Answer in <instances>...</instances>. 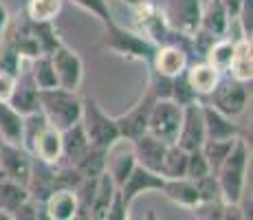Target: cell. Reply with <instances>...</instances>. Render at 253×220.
Returning <instances> with one entry per match:
<instances>
[{
  "label": "cell",
  "instance_id": "cell-1",
  "mask_svg": "<svg viewBox=\"0 0 253 220\" xmlns=\"http://www.w3.org/2000/svg\"><path fill=\"white\" fill-rule=\"evenodd\" d=\"M249 159H251L249 143L238 136L233 148H231V152L227 154V159L222 161V165L216 172L222 200H225L227 205H240L242 203L245 185H247V170H249Z\"/></svg>",
  "mask_w": 253,
  "mask_h": 220
},
{
  "label": "cell",
  "instance_id": "cell-2",
  "mask_svg": "<svg viewBox=\"0 0 253 220\" xmlns=\"http://www.w3.org/2000/svg\"><path fill=\"white\" fill-rule=\"evenodd\" d=\"M40 112L53 128L62 132L80 121L82 97L77 95V90H66L60 86L40 90Z\"/></svg>",
  "mask_w": 253,
  "mask_h": 220
},
{
  "label": "cell",
  "instance_id": "cell-3",
  "mask_svg": "<svg viewBox=\"0 0 253 220\" xmlns=\"http://www.w3.org/2000/svg\"><path fill=\"white\" fill-rule=\"evenodd\" d=\"M101 46L113 51L115 55L126 57V60H139L150 64L152 53L157 48V44L150 42L143 33L132 31V29L121 27L119 22H113L108 27H104V38H101Z\"/></svg>",
  "mask_w": 253,
  "mask_h": 220
},
{
  "label": "cell",
  "instance_id": "cell-4",
  "mask_svg": "<svg viewBox=\"0 0 253 220\" xmlns=\"http://www.w3.org/2000/svg\"><path fill=\"white\" fill-rule=\"evenodd\" d=\"M80 124H82V128H84L86 136H88V143L95 145V148L108 150L110 145L121 136L119 128H117L115 117H110L108 112L99 106V101L90 95L82 97Z\"/></svg>",
  "mask_w": 253,
  "mask_h": 220
},
{
  "label": "cell",
  "instance_id": "cell-5",
  "mask_svg": "<svg viewBox=\"0 0 253 220\" xmlns=\"http://www.w3.org/2000/svg\"><path fill=\"white\" fill-rule=\"evenodd\" d=\"M249 97H251V90H249L247 82H238V80H233V77L225 75L218 80L216 88L207 95V104H211L213 108L220 110L222 115L236 119V117H240L242 112L247 110Z\"/></svg>",
  "mask_w": 253,
  "mask_h": 220
},
{
  "label": "cell",
  "instance_id": "cell-6",
  "mask_svg": "<svg viewBox=\"0 0 253 220\" xmlns=\"http://www.w3.org/2000/svg\"><path fill=\"white\" fill-rule=\"evenodd\" d=\"M183 119V106L176 104L174 99H157L150 110L148 119V130L152 136H157L159 141H163L165 145L174 143L181 128Z\"/></svg>",
  "mask_w": 253,
  "mask_h": 220
},
{
  "label": "cell",
  "instance_id": "cell-7",
  "mask_svg": "<svg viewBox=\"0 0 253 220\" xmlns=\"http://www.w3.org/2000/svg\"><path fill=\"white\" fill-rule=\"evenodd\" d=\"M51 62L55 68L57 86L66 88V90H77L84 82V62L82 57L73 51L71 46H66L64 42L51 53Z\"/></svg>",
  "mask_w": 253,
  "mask_h": 220
},
{
  "label": "cell",
  "instance_id": "cell-8",
  "mask_svg": "<svg viewBox=\"0 0 253 220\" xmlns=\"http://www.w3.org/2000/svg\"><path fill=\"white\" fill-rule=\"evenodd\" d=\"M176 145H181L183 150L192 152L198 150L205 143V119H203V104L201 99L189 101L183 106V119H181V128L176 134Z\"/></svg>",
  "mask_w": 253,
  "mask_h": 220
},
{
  "label": "cell",
  "instance_id": "cell-9",
  "mask_svg": "<svg viewBox=\"0 0 253 220\" xmlns=\"http://www.w3.org/2000/svg\"><path fill=\"white\" fill-rule=\"evenodd\" d=\"M31 161L33 156L20 143L0 139V176L27 185L29 174H31Z\"/></svg>",
  "mask_w": 253,
  "mask_h": 220
},
{
  "label": "cell",
  "instance_id": "cell-10",
  "mask_svg": "<svg viewBox=\"0 0 253 220\" xmlns=\"http://www.w3.org/2000/svg\"><path fill=\"white\" fill-rule=\"evenodd\" d=\"M154 101H157V97H154L152 92L145 88V92L141 95V99L132 106V108L126 110L124 115L115 117L117 128H119V134L124 136V139L132 141V139H137V136H141L145 130H148L150 110H152Z\"/></svg>",
  "mask_w": 253,
  "mask_h": 220
},
{
  "label": "cell",
  "instance_id": "cell-11",
  "mask_svg": "<svg viewBox=\"0 0 253 220\" xmlns=\"http://www.w3.org/2000/svg\"><path fill=\"white\" fill-rule=\"evenodd\" d=\"M165 185V178L159 172H152V170H145L141 165H134V170L128 174V178L119 185L121 198L128 207H132V203L137 200L141 194L148 192H161Z\"/></svg>",
  "mask_w": 253,
  "mask_h": 220
},
{
  "label": "cell",
  "instance_id": "cell-12",
  "mask_svg": "<svg viewBox=\"0 0 253 220\" xmlns=\"http://www.w3.org/2000/svg\"><path fill=\"white\" fill-rule=\"evenodd\" d=\"M163 13L176 31L192 36L201 27L203 0H168V7Z\"/></svg>",
  "mask_w": 253,
  "mask_h": 220
},
{
  "label": "cell",
  "instance_id": "cell-13",
  "mask_svg": "<svg viewBox=\"0 0 253 220\" xmlns=\"http://www.w3.org/2000/svg\"><path fill=\"white\" fill-rule=\"evenodd\" d=\"M134 165H137V159H134L132 141L119 136V139L106 150V172L110 174V178H113L115 185L119 187V185L128 178V174L134 170Z\"/></svg>",
  "mask_w": 253,
  "mask_h": 220
},
{
  "label": "cell",
  "instance_id": "cell-14",
  "mask_svg": "<svg viewBox=\"0 0 253 220\" xmlns=\"http://www.w3.org/2000/svg\"><path fill=\"white\" fill-rule=\"evenodd\" d=\"M7 104L11 108H16L20 115H29V112L40 110V90H38L31 73H29V62L18 71L16 84H13L11 97H9Z\"/></svg>",
  "mask_w": 253,
  "mask_h": 220
},
{
  "label": "cell",
  "instance_id": "cell-15",
  "mask_svg": "<svg viewBox=\"0 0 253 220\" xmlns=\"http://www.w3.org/2000/svg\"><path fill=\"white\" fill-rule=\"evenodd\" d=\"M189 64V53L178 44H159L152 53L150 68L165 77H176Z\"/></svg>",
  "mask_w": 253,
  "mask_h": 220
},
{
  "label": "cell",
  "instance_id": "cell-16",
  "mask_svg": "<svg viewBox=\"0 0 253 220\" xmlns=\"http://www.w3.org/2000/svg\"><path fill=\"white\" fill-rule=\"evenodd\" d=\"M29 196L38 203H44L48 194L55 189V163H44V161L36 159L31 161V174L27 180Z\"/></svg>",
  "mask_w": 253,
  "mask_h": 220
},
{
  "label": "cell",
  "instance_id": "cell-17",
  "mask_svg": "<svg viewBox=\"0 0 253 220\" xmlns=\"http://www.w3.org/2000/svg\"><path fill=\"white\" fill-rule=\"evenodd\" d=\"M203 119H205V141H220V139H233L240 136V128L231 117L222 115L220 110H216L211 104L203 101Z\"/></svg>",
  "mask_w": 253,
  "mask_h": 220
},
{
  "label": "cell",
  "instance_id": "cell-18",
  "mask_svg": "<svg viewBox=\"0 0 253 220\" xmlns=\"http://www.w3.org/2000/svg\"><path fill=\"white\" fill-rule=\"evenodd\" d=\"M185 77H187V84L196 92V97H207L209 92L216 88L218 80L222 77V73L218 71L213 64H209L207 60H201V62H192L185 68Z\"/></svg>",
  "mask_w": 253,
  "mask_h": 220
},
{
  "label": "cell",
  "instance_id": "cell-19",
  "mask_svg": "<svg viewBox=\"0 0 253 220\" xmlns=\"http://www.w3.org/2000/svg\"><path fill=\"white\" fill-rule=\"evenodd\" d=\"M31 156L44 161V163H57L62 159V134L60 130H55L51 124L44 126L36 134V139L31 141L27 150Z\"/></svg>",
  "mask_w": 253,
  "mask_h": 220
},
{
  "label": "cell",
  "instance_id": "cell-20",
  "mask_svg": "<svg viewBox=\"0 0 253 220\" xmlns=\"http://www.w3.org/2000/svg\"><path fill=\"white\" fill-rule=\"evenodd\" d=\"M165 148L168 145L163 141H159L157 136H152L150 132H143L141 136L132 139V150H134L137 165H141L145 170H152V172H159V168H161Z\"/></svg>",
  "mask_w": 253,
  "mask_h": 220
},
{
  "label": "cell",
  "instance_id": "cell-21",
  "mask_svg": "<svg viewBox=\"0 0 253 220\" xmlns=\"http://www.w3.org/2000/svg\"><path fill=\"white\" fill-rule=\"evenodd\" d=\"M227 75L238 82H247L251 84L253 80V53H251V40L249 38H240L233 40V53L229 66H227Z\"/></svg>",
  "mask_w": 253,
  "mask_h": 220
},
{
  "label": "cell",
  "instance_id": "cell-22",
  "mask_svg": "<svg viewBox=\"0 0 253 220\" xmlns=\"http://www.w3.org/2000/svg\"><path fill=\"white\" fill-rule=\"evenodd\" d=\"M42 207H44V216L51 220L77 218V196L73 189H53Z\"/></svg>",
  "mask_w": 253,
  "mask_h": 220
},
{
  "label": "cell",
  "instance_id": "cell-23",
  "mask_svg": "<svg viewBox=\"0 0 253 220\" xmlns=\"http://www.w3.org/2000/svg\"><path fill=\"white\" fill-rule=\"evenodd\" d=\"M161 194H165V198H169L174 205L189 209V212L201 203L196 183L192 178H187V176H183V178H165Z\"/></svg>",
  "mask_w": 253,
  "mask_h": 220
},
{
  "label": "cell",
  "instance_id": "cell-24",
  "mask_svg": "<svg viewBox=\"0 0 253 220\" xmlns=\"http://www.w3.org/2000/svg\"><path fill=\"white\" fill-rule=\"evenodd\" d=\"M205 33L213 38H222L229 31V16L225 11L222 0H207V4H203L201 13V27Z\"/></svg>",
  "mask_w": 253,
  "mask_h": 220
},
{
  "label": "cell",
  "instance_id": "cell-25",
  "mask_svg": "<svg viewBox=\"0 0 253 220\" xmlns=\"http://www.w3.org/2000/svg\"><path fill=\"white\" fill-rule=\"evenodd\" d=\"M62 159L64 163H77V159H80L82 154L88 150V136H86L84 128H82V124L77 121V124H73L71 128L62 130Z\"/></svg>",
  "mask_w": 253,
  "mask_h": 220
},
{
  "label": "cell",
  "instance_id": "cell-26",
  "mask_svg": "<svg viewBox=\"0 0 253 220\" xmlns=\"http://www.w3.org/2000/svg\"><path fill=\"white\" fill-rule=\"evenodd\" d=\"M29 198L27 185L0 176V218H11L13 212Z\"/></svg>",
  "mask_w": 253,
  "mask_h": 220
},
{
  "label": "cell",
  "instance_id": "cell-27",
  "mask_svg": "<svg viewBox=\"0 0 253 220\" xmlns=\"http://www.w3.org/2000/svg\"><path fill=\"white\" fill-rule=\"evenodd\" d=\"M185 170H187V150H183L181 145L169 143L165 148L161 168H159V174L163 178H183Z\"/></svg>",
  "mask_w": 253,
  "mask_h": 220
},
{
  "label": "cell",
  "instance_id": "cell-28",
  "mask_svg": "<svg viewBox=\"0 0 253 220\" xmlns=\"http://www.w3.org/2000/svg\"><path fill=\"white\" fill-rule=\"evenodd\" d=\"M115 192H117V185H115V180L110 178V174L108 172L99 174V178H97L95 200H92V207H90V218L106 220V214H108L110 200H113Z\"/></svg>",
  "mask_w": 253,
  "mask_h": 220
},
{
  "label": "cell",
  "instance_id": "cell-29",
  "mask_svg": "<svg viewBox=\"0 0 253 220\" xmlns=\"http://www.w3.org/2000/svg\"><path fill=\"white\" fill-rule=\"evenodd\" d=\"M0 139L11 141V143L22 141V115L11 108L7 101H0Z\"/></svg>",
  "mask_w": 253,
  "mask_h": 220
},
{
  "label": "cell",
  "instance_id": "cell-30",
  "mask_svg": "<svg viewBox=\"0 0 253 220\" xmlns=\"http://www.w3.org/2000/svg\"><path fill=\"white\" fill-rule=\"evenodd\" d=\"M64 0H27L24 18L29 22H55Z\"/></svg>",
  "mask_w": 253,
  "mask_h": 220
},
{
  "label": "cell",
  "instance_id": "cell-31",
  "mask_svg": "<svg viewBox=\"0 0 253 220\" xmlns=\"http://www.w3.org/2000/svg\"><path fill=\"white\" fill-rule=\"evenodd\" d=\"M29 73H31L33 82H36L38 90H48V88L57 86V77H55V68H53L51 55L42 53V55L33 57L29 62Z\"/></svg>",
  "mask_w": 253,
  "mask_h": 220
},
{
  "label": "cell",
  "instance_id": "cell-32",
  "mask_svg": "<svg viewBox=\"0 0 253 220\" xmlns=\"http://www.w3.org/2000/svg\"><path fill=\"white\" fill-rule=\"evenodd\" d=\"M73 165L80 170V174L84 176V178L104 174L106 172V150L88 145V150H86V152L77 159V163H73Z\"/></svg>",
  "mask_w": 253,
  "mask_h": 220
},
{
  "label": "cell",
  "instance_id": "cell-33",
  "mask_svg": "<svg viewBox=\"0 0 253 220\" xmlns=\"http://www.w3.org/2000/svg\"><path fill=\"white\" fill-rule=\"evenodd\" d=\"M236 139H238V136H233V139H220V141H205V143L201 145V152L207 159L209 172H211V174L218 172V168L222 165V161H225L227 154L231 152Z\"/></svg>",
  "mask_w": 253,
  "mask_h": 220
},
{
  "label": "cell",
  "instance_id": "cell-34",
  "mask_svg": "<svg viewBox=\"0 0 253 220\" xmlns=\"http://www.w3.org/2000/svg\"><path fill=\"white\" fill-rule=\"evenodd\" d=\"M231 53H233V40L231 38H227V36H222V38H216V40L211 42L205 60L209 62V64L216 66L220 73H225L227 66H229Z\"/></svg>",
  "mask_w": 253,
  "mask_h": 220
},
{
  "label": "cell",
  "instance_id": "cell-35",
  "mask_svg": "<svg viewBox=\"0 0 253 220\" xmlns=\"http://www.w3.org/2000/svg\"><path fill=\"white\" fill-rule=\"evenodd\" d=\"M29 24H31V31H33V36H36L38 44H40L42 53L51 55V53L62 44V38H60V33H57V29L53 22H29Z\"/></svg>",
  "mask_w": 253,
  "mask_h": 220
},
{
  "label": "cell",
  "instance_id": "cell-36",
  "mask_svg": "<svg viewBox=\"0 0 253 220\" xmlns=\"http://www.w3.org/2000/svg\"><path fill=\"white\" fill-rule=\"evenodd\" d=\"M69 2H73L75 7H80L82 11L90 13V16L97 18L104 27H108V24L115 22V16H113V11H110L108 0H69Z\"/></svg>",
  "mask_w": 253,
  "mask_h": 220
},
{
  "label": "cell",
  "instance_id": "cell-37",
  "mask_svg": "<svg viewBox=\"0 0 253 220\" xmlns=\"http://www.w3.org/2000/svg\"><path fill=\"white\" fill-rule=\"evenodd\" d=\"M194 183H196L201 203H207V200H222L220 185H218L216 174H205V176H201V178H196Z\"/></svg>",
  "mask_w": 253,
  "mask_h": 220
},
{
  "label": "cell",
  "instance_id": "cell-38",
  "mask_svg": "<svg viewBox=\"0 0 253 220\" xmlns=\"http://www.w3.org/2000/svg\"><path fill=\"white\" fill-rule=\"evenodd\" d=\"M172 99L176 101V104H189V101H196L198 97H196V92L189 88L187 84V77H185V71L183 73H178L176 77H172Z\"/></svg>",
  "mask_w": 253,
  "mask_h": 220
},
{
  "label": "cell",
  "instance_id": "cell-39",
  "mask_svg": "<svg viewBox=\"0 0 253 220\" xmlns=\"http://www.w3.org/2000/svg\"><path fill=\"white\" fill-rule=\"evenodd\" d=\"M148 90L152 92L157 99H172V77H165L161 73L150 68V82Z\"/></svg>",
  "mask_w": 253,
  "mask_h": 220
},
{
  "label": "cell",
  "instance_id": "cell-40",
  "mask_svg": "<svg viewBox=\"0 0 253 220\" xmlns=\"http://www.w3.org/2000/svg\"><path fill=\"white\" fill-rule=\"evenodd\" d=\"M205 174H211V172H209L207 159L203 156L201 148L187 152V170H185V176L192 178V180H196V178H201V176H205Z\"/></svg>",
  "mask_w": 253,
  "mask_h": 220
},
{
  "label": "cell",
  "instance_id": "cell-41",
  "mask_svg": "<svg viewBox=\"0 0 253 220\" xmlns=\"http://www.w3.org/2000/svg\"><path fill=\"white\" fill-rule=\"evenodd\" d=\"M38 218H46L44 216V207H42V203H38V200H33L29 196L20 207L13 212L11 220H38Z\"/></svg>",
  "mask_w": 253,
  "mask_h": 220
},
{
  "label": "cell",
  "instance_id": "cell-42",
  "mask_svg": "<svg viewBox=\"0 0 253 220\" xmlns=\"http://www.w3.org/2000/svg\"><path fill=\"white\" fill-rule=\"evenodd\" d=\"M130 218V207L124 203L121 198V192L117 187L113 200H110V207H108V214H106V220H128Z\"/></svg>",
  "mask_w": 253,
  "mask_h": 220
},
{
  "label": "cell",
  "instance_id": "cell-43",
  "mask_svg": "<svg viewBox=\"0 0 253 220\" xmlns=\"http://www.w3.org/2000/svg\"><path fill=\"white\" fill-rule=\"evenodd\" d=\"M13 84H16V75L9 71H0V101H9Z\"/></svg>",
  "mask_w": 253,
  "mask_h": 220
},
{
  "label": "cell",
  "instance_id": "cell-44",
  "mask_svg": "<svg viewBox=\"0 0 253 220\" xmlns=\"http://www.w3.org/2000/svg\"><path fill=\"white\" fill-rule=\"evenodd\" d=\"M9 20H11V16H9V9L4 2H0V36H2V31L7 29Z\"/></svg>",
  "mask_w": 253,
  "mask_h": 220
}]
</instances>
